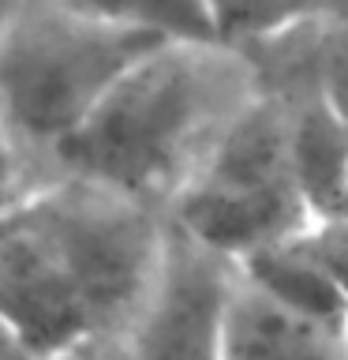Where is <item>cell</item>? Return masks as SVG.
<instances>
[{"label":"cell","instance_id":"obj_1","mask_svg":"<svg viewBox=\"0 0 348 360\" xmlns=\"http://www.w3.org/2000/svg\"><path fill=\"white\" fill-rule=\"evenodd\" d=\"M165 248V214L56 173L0 214V315L45 360H105Z\"/></svg>","mask_w":348,"mask_h":360},{"label":"cell","instance_id":"obj_2","mask_svg":"<svg viewBox=\"0 0 348 360\" xmlns=\"http://www.w3.org/2000/svg\"><path fill=\"white\" fill-rule=\"evenodd\" d=\"M255 98V75L240 53L218 41L157 45L56 150L53 173L168 214Z\"/></svg>","mask_w":348,"mask_h":360},{"label":"cell","instance_id":"obj_3","mask_svg":"<svg viewBox=\"0 0 348 360\" xmlns=\"http://www.w3.org/2000/svg\"><path fill=\"white\" fill-rule=\"evenodd\" d=\"M154 34L112 0H8L0 22V117L53 169L56 150L142 60Z\"/></svg>","mask_w":348,"mask_h":360},{"label":"cell","instance_id":"obj_4","mask_svg":"<svg viewBox=\"0 0 348 360\" xmlns=\"http://www.w3.org/2000/svg\"><path fill=\"white\" fill-rule=\"evenodd\" d=\"M168 229L225 263L296 240L314 221L292 173L285 120L258 94L165 214Z\"/></svg>","mask_w":348,"mask_h":360},{"label":"cell","instance_id":"obj_5","mask_svg":"<svg viewBox=\"0 0 348 360\" xmlns=\"http://www.w3.org/2000/svg\"><path fill=\"white\" fill-rule=\"evenodd\" d=\"M236 266L168 229L150 297L105 360H225Z\"/></svg>","mask_w":348,"mask_h":360},{"label":"cell","instance_id":"obj_6","mask_svg":"<svg viewBox=\"0 0 348 360\" xmlns=\"http://www.w3.org/2000/svg\"><path fill=\"white\" fill-rule=\"evenodd\" d=\"M225 360H348V326L292 319L236 278Z\"/></svg>","mask_w":348,"mask_h":360},{"label":"cell","instance_id":"obj_7","mask_svg":"<svg viewBox=\"0 0 348 360\" xmlns=\"http://www.w3.org/2000/svg\"><path fill=\"white\" fill-rule=\"evenodd\" d=\"M236 278L292 319L319 326H348V304L337 297V289L326 281L322 270L300 252L296 240L247 255L243 263H236Z\"/></svg>","mask_w":348,"mask_h":360},{"label":"cell","instance_id":"obj_8","mask_svg":"<svg viewBox=\"0 0 348 360\" xmlns=\"http://www.w3.org/2000/svg\"><path fill=\"white\" fill-rule=\"evenodd\" d=\"M311 11V4H213L210 0V22H213V41L232 53L255 49L292 22H300Z\"/></svg>","mask_w":348,"mask_h":360},{"label":"cell","instance_id":"obj_9","mask_svg":"<svg viewBox=\"0 0 348 360\" xmlns=\"http://www.w3.org/2000/svg\"><path fill=\"white\" fill-rule=\"evenodd\" d=\"M319 79L322 94L348 124V4H322L319 22Z\"/></svg>","mask_w":348,"mask_h":360},{"label":"cell","instance_id":"obj_10","mask_svg":"<svg viewBox=\"0 0 348 360\" xmlns=\"http://www.w3.org/2000/svg\"><path fill=\"white\" fill-rule=\"evenodd\" d=\"M56 173L11 131V124L0 117V214L22 202L30 191H38Z\"/></svg>","mask_w":348,"mask_h":360},{"label":"cell","instance_id":"obj_11","mask_svg":"<svg viewBox=\"0 0 348 360\" xmlns=\"http://www.w3.org/2000/svg\"><path fill=\"white\" fill-rule=\"evenodd\" d=\"M296 244L326 274V281L337 289V297L348 304V218H341V214L314 218L307 229L296 236Z\"/></svg>","mask_w":348,"mask_h":360},{"label":"cell","instance_id":"obj_12","mask_svg":"<svg viewBox=\"0 0 348 360\" xmlns=\"http://www.w3.org/2000/svg\"><path fill=\"white\" fill-rule=\"evenodd\" d=\"M0 360H45L4 323V315H0Z\"/></svg>","mask_w":348,"mask_h":360},{"label":"cell","instance_id":"obj_13","mask_svg":"<svg viewBox=\"0 0 348 360\" xmlns=\"http://www.w3.org/2000/svg\"><path fill=\"white\" fill-rule=\"evenodd\" d=\"M337 214H341V218H348V188H344V199H341V207H337Z\"/></svg>","mask_w":348,"mask_h":360},{"label":"cell","instance_id":"obj_14","mask_svg":"<svg viewBox=\"0 0 348 360\" xmlns=\"http://www.w3.org/2000/svg\"><path fill=\"white\" fill-rule=\"evenodd\" d=\"M4 15H8V4H0V22H4Z\"/></svg>","mask_w":348,"mask_h":360}]
</instances>
